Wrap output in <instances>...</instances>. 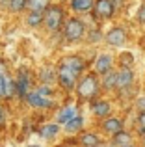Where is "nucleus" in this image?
<instances>
[{"mask_svg": "<svg viewBox=\"0 0 145 147\" xmlns=\"http://www.w3.org/2000/svg\"><path fill=\"white\" fill-rule=\"evenodd\" d=\"M62 19H63V11H62V7H58V6L47 7V11L43 13L45 26H47L48 30H52V32H56V30L62 26Z\"/></svg>", "mask_w": 145, "mask_h": 147, "instance_id": "obj_1", "label": "nucleus"}, {"mask_svg": "<svg viewBox=\"0 0 145 147\" xmlns=\"http://www.w3.org/2000/svg\"><path fill=\"white\" fill-rule=\"evenodd\" d=\"M99 91V82L97 78H95L93 75H87L86 78H82V82L78 84V93L82 95V97H93L95 93Z\"/></svg>", "mask_w": 145, "mask_h": 147, "instance_id": "obj_2", "label": "nucleus"}, {"mask_svg": "<svg viewBox=\"0 0 145 147\" xmlns=\"http://www.w3.org/2000/svg\"><path fill=\"white\" fill-rule=\"evenodd\" d=\"M63 34H65L67 39L76 41V39H80L82 34H84V24L78 21V19H69L67 24H65V28H63Z\"/></svg>", "mask_w": 145, "mask_h": 147, "instance_id": "obj_3", "label": "nucleus"}, {"mask_svg": "<svg viewBox=\"0 0 145 147\" xmlns=\"http://www.w3.org/2000/svg\"><path fill=\"white\" fill-rule=\"evenodd\" d=\"M76 75H78V73H75L72 69L62 65L60 71H58V82H60V86H62L63 90H71V88L75 86V82H76Z\"/></svg>", "mask_w": 145, "mask_h": 147, "instance_id": "obj_4", "label": "nucleus"}, {"mask_svg": "<svg viewBox=\"0 0 145 147\" xmlns=\"http://www.w3.org/2000/svg\"><path fill=\"white\" fill-rule=\"evenodd\" d=\"M28 90H30L28 75H26V71H22V69H21V73H19L17 80H15V93H19L21 97H24V95L28 93Z\"/></svg>", "mask_w": 145, "mask_h": 147, "instance_id": "obj_5", "label": "nucleus"}, {"mask_svg": "<svg viewBox=\"0 0 145 147\" xmlns=\"http://www.w3.org/2000/svg\"><path fill=\"white\" fill-rule=\"evenodd\" d=\"M24 99L28 100V104H30V106H36V108H48V106L52 104L48 99L41 97V95L37 93V91H32V93L28 91V93L24 95Z\"/></svg>", "mask_w": 145, "mask_h": 147, "instance_id": "obj_6", "label": "nucleus"}, {"mask_svg": "<svg viewBox=\"0 0 145 147\" xmlns=\"http://www.w3.org/2000/svg\"><path fill=\"white\" fill-rule=\"evenodd\" d=\"M95 13L101 15V17H112V13H113V4H112V0H97Z\"/></svg>", "mask_w": 145, "mask_h": 147, "instance_id": "obj_7", "label": "nucleus"}, {"mask_svg": "<svg viewBox=\"0 0 145 147\" xmlns=\"http://www.w3.org/2000/svg\"><path fill=\"white\" fill-rule=\"evenodd\" d=\"M132 78H134V75H132L130 69L125 67L121 73H117V78H115V86L117 88H128L132 84Z\"/></svg>", "mask_w": 145, "mask_h": 147, "instance_id": "obj_8", "label": "nucleus"}, {"mask_svg": "<svg viewBox=\"0 0 145 147\" xmlns=\"http://www.w3.org/2000/svg\"><path fill=\"white\" fill-rule=\"evenodd\" d=\"M106 41H108L110 45H113V47H119V45L125 43V32H123L121 28L110 30V34L106 36Z\"/></svg>", "mask_w": 145, "mask_h": 147, "instance_id": "obj_9", "label": "nucleus"}, {"mask_svg": "<svg viewBox=\"0 0 145 147\" xmlns=\"http://www.w3.org/2000/svg\"><path fill=\"white\" fill-rule=\"evenodd\" d=\"M110 67H112V58H110L108 54H102L101 58H97V61H95V69H97V73L104 75L106 71H110Z\"/></svg>", "mask_w": 145, "mask_h": 147, "instance_id": "obj_10", "label": "nucleus"}, {"mask_svg": "<svg viewBox=\"0 0 145 147\" xmlns=\"http://www.w3.org/2000/svg\"><path fill=\"white\" fill-rule=\"evenodd\" d=\"M62 65H65V67L72 69V71H75V73H80V71H82V69H84V61L80 60V58H76V56H69V58H63Z\"/></svg>", "mask_w": 145, "mask_h": 147, "instance_id": "obj_11", "label": "nucleus"}, {"mask_svg": "<svg viewBox=\"0 0 145 147\" xmlns=\"http://www.w3.org/2000/svg\"><path fill=\"white\" fill-rule=\"evenodd\" d=\"M82 123H84V119L80 117V115H72L69 121L65 123V130H69V132H76V130L82 129Z\"/></svg>", "mask_w": 145, "mask_h": 147, "instance_id": "obj_12", "label": "nucleus"}, {"mask_svg": "<svg viewBox=\"0 0 145 147\" xmlns=\"http://www.w3.org/2000/svg\"><path fill=\"white\" fill-rule=\"evenodd\" d=\"M72 115H75V108H72V106L62 108V110H60V114H58V123H60V125H65Z\"/></svg>", "mask_w": 145, "mask_h": 147, "instance_id": "obj_13", "label": "nucleus"}, {"mask_svg": "<svg viewBox=\"0 0 145 147\" xmlns=\"http://www.w3.org/2000/svg\"><path fill=\"white\" fill-rule=\"evenodd\" d=\"M26 7L32 11H45L48 7V0H26Z\"/></svg>", "mask_w": 145, "mask_h": 147, "instance_id": "obj_14", "label": "nucleus"}, {"mask_svg": "<svg viewBox=\"0 0 145 147\" xmlns=\"http://www.w3.org/2000/svg\"><path fill=\"white\" fill-rule=\"evenodd\" d=\"M58 130H60L58 123H50V125H45L43 129H41V136L47 138V140H50V138H54L56 134H58Z\"/></svg>", "mask_w": 145, "mask_h": 147, "instance_id": "obj_15", "label": "nucleus"}, {"mask_svg": "<svg viewBox=\"0 0 145 147\" xmlns=\"http://www.w3.org/2000/svg\"><path fill=\"white\" fill-rule=\"evenodd\" d=\"M104 130H106V132H110V134L119 132V130H121V121H119V119H115V117L106 119V121H104Z\"/></svg>", "mask_w": 145, "mask_h": 147, "instance_id": "obj_16", "label": "nucleus"}, {"mask_svg": "<svg viewBox=\"0 0 145 147\" xmlns=\"http://www.w3.org/2000/svg\"><path fill=\"white\" fill-rule=\"evenodd\" d=\"M71 6L75 11H87L93 6V0H71Z\"/></svg>", "mask_w": 145, "mask_h": 147, "instance_id": "obj_17", "label": "nucleus"}, {"mask_svg": "<svg viewBox=\"0 0 145 147\" xmlns=\"http://www.w3.org/2000/svg\"><path fill=\"white\" fill-rule=\"evenodd\" d=\"M115 78H117V73L106 71V73H104V82H102L104 90H112V88H115Z\"/></svg>", "mask_w": 145, "mask_h": 147, "instance_id": "obj_18", "label": "nucleus"}, {"mask_svg": "<svg viewBox=\"0 0 145 147\" xmlns=\"http://www.w3.org/2000/svg\"><path fill=\"white\" fill-rule=\"evenodd\" d=\"M26 21H28L30 26H39L41 22H43V11H32Z\"/></svg>", "mask_w": 145, "mask_h": 147, "instance_id": "obj_19", "label": "nucleus"}, {"mask_svg": "<svg viewBox=\"0 0 145 147\" xmlns=\"http://www.w3.org/2000/svg\"><path fill=\"white\" fill-rule=\"evenodd\" d=\"M99 138L95 136V134H84L82 136V145L84 147H99Z\"/></svg>", "mask_w": 145, "mask_h": 147, "instance_id": "obj_20", "label": "nucleus"}, {"mask_svg": "<svg viewBox=\"0 0 145 147\" xmlns=\"http://www.w3.org/2000/svg\"><path fill=\"white\" fill-rule=\"evenodd\" d=\"M93 112H95L97 115H106V114L110 112V104L106 102V100H99V102H95Z\"/></svg>", "mask_w": 145, "mask_h": 147, "instance_id": "obj_21", "label": "nucleus"}, {"mask_svg": "<svg viewBox=\"0 0 145 147\" xmlns=\"http://www.w3.org/2000/svg\"><path fill=\"white\" fill-rule=\"evenodd\" d=\"M54 76H56V75H54V69H52V67H45L43 71H41L39 78L43 80L45 84H48V82H52V80H54Z\"/></svg>", "mask_w": 145, "mask_h": 147, "instance_id": "obj_22", "label": "nucleus"}, {"mask_svg": "<svg viewBox=\"0 0 145 147\" xmlns=\"http://www.w3.org/2000/svg\"><path fill=\"white\" fill-rule=\"evenodd\" d=\"M15 95V82L7 76V80H6V91H4V99H11Z\"/></svg>", "mask_w": 145, "mask_h": 147, "instance_id": "obj_23", "label": "nucleus"}, {"mask_svg": "<svg viewBox=\"0 0 145 147\" xmlns=\"http://www.w3.org/2000/svg\"><path fill=\"white\" fill-rule=\"evenodd\" d=\"M115 144H117V145L130 144V136H128L127 132H123V130H119V132H115Z\"/></svg>", "mask_w": 145, "mask_h": 147, "instance_id": "obj_24", "label": "nucleus"}, {"mask_svg": "<svg viewBox=\"0 0 145 147\" xmlns=\"http://www.w3.org/2000/svg\"><path fill=\"white\" fill-rule=\"evenodd\" d=\"M26 7V0H9V9L11 11H22Z\"/></svg>", "mask_w": 145, "mask_h": 147, "instance_id": "obj_25", "label": "nucleus"}, {"mask_svg": "<svg viewBox=\"0 0 145 147\" xmlns=\"http://www.w3.org/2000/svg\"><path fill=\"white\" fill-rule=\"evenodd\" d=\"M36 91L41 95V97H47V95H50V91H52V90H50L48 86H41V88H37Z\"/></svg>", "mask_w": 145, "mask_h": 147, "instance_id": "obj_26", "label": "nucleus"}, {"mask_svg": "<svg viewBox=\"0 0 145 147\" xmlns=\"http://www.w3.org/2000/svg\"><path fill=\"white\" fill-rule=\"evenodd\" d=\"M140 130H142V134H145V112L140 114Z\"/></svg>", "mask_w": 145, "mask_h": 147, "instance_id": "obj_27", "label": "nucleus"}, {"mask_svg": "<svg viewBox=\"0 0 145 147\" xmlns=\"http://www.w3.org/2000/svg\"><path fill=\"white\" fill-rule=\"evenodd\" d=\"M138 21L140 22H145V6H142L138 9Z\"/></svg>", "mask_w": 145, "mask_h": 147, "instance_id": "obj_28", "label": "nucleus"}, {"mask_svg": "<svg viewBox=\"0 0 145 147\" xmlns=\"http://www.w3.org/2000/svg\"><path fill=\"white\" fill-rule=\"evenodd\" d=\"M121 61H123V65L130 63V61H132V56H130V54H123V56H121Z\"/></svg>", "mask_w": 145, "mask_h": 147, "instance_id": "obj_29", "label": "nucleus"}, {"mask_svg": "<svg viewBox=\"0 0 145 147\" xmlns=\"http://www.w3.org/2000/svg\"><path fill=\"white\" fill-rule=\"evenodd\" d=\"M138 108H140V112H145V97L138 99Z\"/></svg>", "mask_w": 145, "mask_h": 147, "instance_id": "obj_30", "label": "nucleus"}, {"mask_svg": "<svg viewBox=\"0 0 145 147\" xmlns=\"http://www.w3.org/2000/svg\"><path fill=\"white\" fill-rule=\"evenodd\" d=\"M4 123H6V114H4V108L0 106V127H2Z\"/></svg>", "mask_w": 145, "mask_h": 147, "instance_id": "obj_31", "label": "nucleus"}, {"mask_svg": "<svg viewBox=\"0 0 145 147\" xmlns=\"http://www.w3.org/2000/svg\"><path fill=\"white\" fill-rule=\"evenodd\" d=\"M121 147H132L130 144H125V145H121Z\"/></svg>", "mask_w": 145, "mask_h": 147, "instance_id": "obj_32", "label": "nucleus"}, {"mask_svg": "<svg viewBox=\"0 0 145 147\" xmlns=\"http://www.w3.org/2000/svg\"><path fill=\"white\" fill-rule=\"evenodd\" d=\"M30 147H37V145H30Z\"/></svg>", "mask_w": 145, "mask_h": 147, "instance_id": "obj_33", "label": "nucleus"}, {"mask_svg": "<svg viewBox=\"0 0 145 147\" xmlns=\"http://www.w3.org/2000/svg\"><path fill=\"white\" fill-rule=\"evenodd\" d=\"M104 147H110V145H104Z\"/></svg>", "mask_w": 145, "mask_h": 147, "instance_id": "obj_34", "label": "nucleus"}]
</instances>
